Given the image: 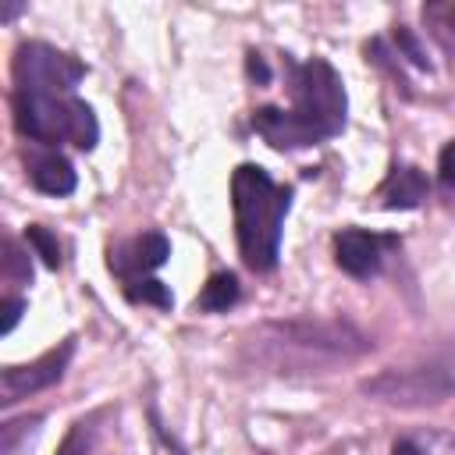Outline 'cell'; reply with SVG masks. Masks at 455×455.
Segmentation results:
<instances>
[{"mask_svg":"<svg viewBox=\"0 0 455 455\" xmlns=\"http://www.w3.org/2000/svg\"><path fill=\"white\" fill-rule=\"evenodd\" d=\"M288 92L291 107H259L252 110V128L274 149H306L345 132V85L331 60L313 57L306 64L288 60Z\"/></svg>","mask_w":455,"mask_h":455,"instance_id":"obj_1","label":"cell"},{"mask_svg":"<svg viewBox=\"0 0 455 455\" xmlns=\"http://www.w3.org/2000/svg\"><path fill=\"white\" fill-rule=\"evenodd\" d=\"M370 348L373 341L345 320H267L245 338V355L270 373H327Z\"/></svg>","mask_w":455,"mask_h":455,"instance_id":"obj_2","label":"cell"},{"mask_svg":"<svg viewBox=\"0 0 455 455\" xmlns=\"http://www.w3.org/2000/svg\"><path fill=\"white\" fill-rule=\"evenodd\" d=\"M231 210L238 252L249 270L267 274L281 256V231L291 210V188L277 185L259 164H242L231 174Z\"/></svg>","mask_w":455,"mask_h":455,"instance_id":"obj_3","label":"cell"},{"mask_svg":"<svg viewBox=\"0 0 455 455\" xmlns=\"http://www.w3.org/2000/svg\"><path fill=\"white\" fill-rule=\"evenodd\" d=\"M359 391L366 398L416 409V405H437L444 398H455V341L437 345L430 355L409 363V366H387L377 377L363 380Z\"/></svg>","mask_w":455,"mask_h":455,"instance_id":"obj_4","label":"cell"},{"mask_svg":"<svg viewBox=\"0 0 455 455\" xmlns=\"http://www.w3.org/2000/svg\"><path fill=\"white\" fill-rule=\"evenodd\" d=\"M14 124L25 139L39 146L71 142L78 149H92L100 139L96 114L78 96H43V92H14Z\"/></svg>","mask_w":455,"mask_h":455,"instance_id":"obj_5","label":"cell"},{"mask_svg":"<svg viewBox=\"0 0 455 455\" xmlns=\"http://www.w3.org/2000/svg\"><path fill=\"white\" fill-rule=\"evenodd\" d=\"M14 92L43 96H75V85L85 78V64L75 53H64L50 43H21L14 50Z\"/></svg>","mask_w":455,"mask_h":455,"instance_id":"obj_6","label":"cell"},{"mask_svg":"<svg viewBox=\"0 0 455 455\" xmlns=\"http://www.w3.org/2000/svg\"><path fill=\"white\" fill-rule=\"evenodd\" d=\"M71 355H75V338H64L57 348L43 352L39 359H32L25 366H4V373H0V405L7 409L14 402H21V398L57 384L64 377Z\"/></svg>","mask_w":455,"mask_h":455,"instance_id":"obj_7","label":"cell"},{"mask_svg":"<svg viewBox=\"0 0 455 455\" xmlns=\"http://www.w3.org/2000/svg\"><path fill=\"white\" fill-rule=\"evenodd\" d=\"M395 245L391 235H373V231H363V228H345L334 235V259L345 274L359 277V281H370L380 274L384 267V256L387 249Z\"/></svg>","mask_w":455,"mask_h":455,"instance_id":"obj_8","label":"cell"},{"mask_svg":"<svg viewBox=\"0 0 455 455\" xmlns=\"http://www.w3.org/2000/svg\"><path fill=\"white\" fill-rule=\"evenodd\" d=\"M171 256V242L167 235L160 231H146L117 249H110V270L124 281H135V277H149L156 267H164Z\"/></svg>","mask_w":455,"mask_h":455,"instance_id":"obj_9","label":"cell"},{"mask_svg":"<svg viewBox=\"0 0 455 455\" xmlns=\"http://www.w3.org/2000/svg\"><path fill=\"white\" fill-rule=\"evenodd\" d=\"M427 192H430V181L412 164H395L380 185V199L387 210H416L427 199Z\"/></svg>","mask_w":455,"mask_h":455,"instance_id":"obj_10","label":"cell"},{"mask_svg":"<svg viewBox=\"0 0 455 455\" xmlns=\"http://www.w3.org/2000/svg\"><path fill=\"white\" fill-rule=\"evenodd\" d=\"M28 167V178L39 192L46 196H71L78 178H75V167L68 156H60L57 149H46V153H36L32 160H25Z\"/></svg>","mask_w":455,"mask_h":455,"instance_id":"obj_11","label":"cell"},{"mask_svg":"<svg viewBox=\"0 0 455 455\" xmlns=\"http://www.w3.org/2000/svg\"><path fill=\"white\" fill-rule=\"evenodd\" d=\"M238 295H242L238 277H235L231 270H220V274H213V277L203 284V291H199V299H196V309H199V313H228V309L238 302Z\"/></svg>","mask_w":455,"mask_h":455,"instance_id":"obj_12","label":"cell"},{"mask_svg":"<svg viewBox=\"0 0 455 455\" xmlns=\"http://www.w3.org/2000/svg\"><path fill=\"white\" fill-rule=\"evenodd\" d=\"M39 430H43V416L39 412L7 419L0 427V455H28V448L39 437Z\"/></svg>","mask_w":455,"mask_h":455,"instance_id":"obj_13","label":"cell"},{"mask_svg":"<svg viewBox=\"0 0 455 455\" xmlns=\"http://www.w3.org/2000/svg\"><path fill=\"white\" fill-rule=\"evenodd\" d=\"M0 277L7 281V284H28L32 281V259H28V252L7 235L4 238V256H0Z\"/></svg>","mask_w":455,"mask_h":455,"instance_id":"obj_14","label":"cell"},{"mask_svg":"<svg viewBox=\"0 0 455 455\" xmlns=\"http://www.w3.org/2000/svg\"><path fill=\"white\" fill-rule=\"evenodd\" d=\"M124 295L132 302H142V306H156V309H171V288L156 277H135V281H124Z\"/></svg>","mask_w":455,"mask_h":455,"instance_id":"obj_15","label":"cell"},{"mask_svg":"<svg viewBox=\"0 0 455 455\" xmlns=\"http://www.w3.org/2000/svg\"><path fill=\"white\" fill-rule=\"evenodd\" d=\"M25 238H28V245L36 249V256H39L50 270L60 267V242H57V235H53L50 228H43V224H28V228H25Z\"/></svg>","mask_w":455,"mask_h":455,"instance_id":"obj_16","label":"cell"},{"mask_svg":"<svg viewBox=\"0 0 455 455\" xmlns=\"http://www.w3.org/2000/svg\"><path fill=\"white\" fill-rule=\"evenodd\" d=\"M100 416H103V412H92V416L75 419V427L68 430V437H64V444H60L57 455H85L89 444H92V437H96V423H100Z\"/></svg>","mask_w":455,"mask_h":455,"instance_id":"obj_17","label":"cell"},{"mask_svg":"<svg viewBox=\"0 0 455 455\" xmlns=\"http://www.w3.org/2000/svg\"><path fill=\"white\" fill-rule=\"evenodd\" d=\"M395 46H398V50H402V53H405V57H409L416 68H430V60H427V53H423L419 39H416V36H412L405 25H398V28H395Z\"/></svg>","mask_w":455,"mask_h":455,"instance_id":"obj_18","label":"cell"},{"mask_svg":"<svg viewBox=\"0 0 455 455\" xmlns=\"http://www.w3.org/2000/svg\"><path fill=\"white\" fill-rule=\"evenodd\" d=\"M412 444L423 455H455V437L451 434H427V437H416Z\"/></svg>","mask_w":455,"mask_h":455,"instance_id":"obj_19","label":"cell"},{"mask_svg":"<svg viewBox=\"0 0 455 455\" xmlns=\"http://www.w3.org/2000/svg\"><path fill=\"white\" fill-rule=\"evenodd\" d=\"M21 313H25V299H21V295H7V299H4V323H0V331L11 334L14 323L21 320Z\"/></svg>","mask_w":455,"mask_h":455,"instance_id":"obj_20","label":"cell"},{"mask_svg":"<svg viewBox=\"0 0 455 455\" xmlns=\"http://www.w3.org/2000/svg\"><path fill=\"white\" fill-rule=\"evenodd\" d=\"M437 192H441L444 210H448V213H455V171L437 167Z\"/></svg>","mask_w":455,"mask_h":455,"instance_id":"obj_21","label":"cell"},{"mask_svg":"<svg viewBox=\"0 0 455 455\" xmlns=\"http://www.w3.org/2000/svg\"><path fill=\"white\" fill-rule=\"evenodd\" d=\"M245 71H249V78H252L256 85H267V82H270V68H267L263 53H256V50H249V57H245Z\"/></svg>","mask_w":455,"mask_h":455,"instance_id":"obj_22","label":"cell"},{"mask_svg":"<svg viewBox=\"0 0 455 455\" xmlns=\"http://www.w3.org/2000/svg\"><path fill=\"white\" fill-rule=\"evenodd\" d=\"M391 455H423V451H419L409 437H402V441H395V444H391Z\"/></svg>","mask_w":455,"mask_h":455,"instance_id":"obj_23","label":"cell"},{"mask_svg":"<svg viewBox=\"0 0 455 455\" xmlns=\"http://www.w3.org/2000/svg\"><path fill=\"white\" fill-rule=\"evenodd\" d=\"M437 167L455 171V142H451V146H444V153H441V164H437Z\"/></svg>","mask_w":455,"mask_h":455,"instance_id":"obj_24","label":"cell"},{"mask_svg":"<svg viewBox=\"0 0 455 455\" xmlns=\"http://www.w3.org/2000/svg\"><path fill=\"white\" fill-rule=\"evenodd\" d=\"M18 11H25V4H4V7H0V18H4V21H11Z\"/></svg>","mask_w":455,"mask_h":455,"instance_id":"obj_25","label":"cell"},{"mask_svg":"<svg viewBox=\"0 0 455 455\" xmlns=\"http://www.w3.org/2000/svg\"><path fill=\"white\" fill-rule=\"evenodd\" d=\"M448 28H451V36H455V7H448Z\"/></svg>","mask_w":455,"mask_h":455,"instance_id":"obj_26","label":"cell"}]
</instances>
